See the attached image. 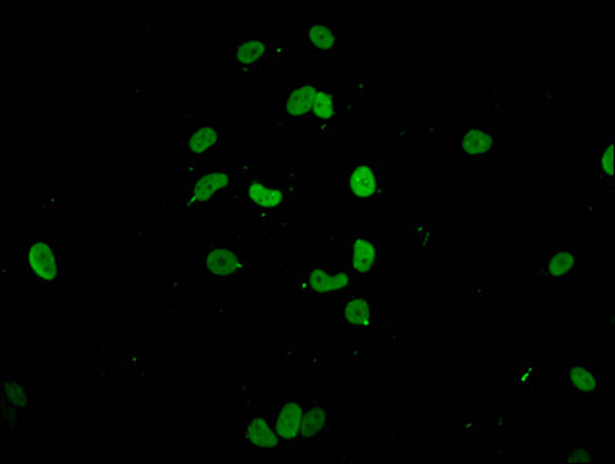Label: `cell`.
Instances as JSON below:
<instances>
[{"label":"cell","mask_w":615,"mask_h":464,"mask_svg":"<svg viewBox=\"0 0 615 464\" xmlns=\"http://www.w3.org/2000/svg\"><path fill=\"white\" fill-rule=\"evenodd\" d=\"M24 268L33 284H56L64 271V260L48 237H31L25 243Z\"/></svg>","instance_id":"obj_3"},{"label":"cell","mask_w":615,"mask_h":464,"mask_svg":"<svg viewBox=\"0 0 615 464\" xmlns=\"http://www.w3.org/2000/svg\"><path fill=\"white\" fill-rule=\"evenodd\" d=\"M231 185V174L223 168H209L198 172L187 189V203L191 208H203L225 194Z\"/></svg>","instance_id":"obj_14"},{"label":"cell","mask_w":615,"mask_h":464,"mask_svg":"<svg viewBox=\"0 0 615 464\" xmlns=\"http://www.w3.org/2000/svg\"><path fill=\"white\" fill-rule=\"evenodd\" d=\"M223 141V130L214 124H203L191 130L187 138V154L191 158H204L214 154Z\"/></svg>","instance_id":"obj_18"},{"label":"cell","mask_w":615,"mask_h":464,"mask_svg":"<svg viewBox=\"0 0 615 464\" xmlns=\"http://www.w3.org/2000/svg\"><path fill=\"white\" fill-rule=\"evenodd\" d=\"M384 259V245L379 237L354 236L348 242V268L351 279L368 280L378 273Z\"/></svg>","instance_id":"obj_7"},{"label":"cell","mask_w":615,"mask_h":464,"mask_svg":"<svg viewBox=\"0 0 615 464\" xmlns=\"http://www.w3.org/2000/svg\"><path fill=\"white\" fill-rule=\"evenodd\" d=\"M592 180L603 188L614 186V138H608L605 144L595 151L592 161Z\"/></svg>","instance_id":"obj_19"},{"label":"cell","mask_w":615,"mask_h":464,"mask_svg":"<svg viewBox=\"0 0 615 464\" xmlns=\"http://www.w3.org/2000/svg\"><path fill=\"white\" fill-rule=\"evenodd\" d=\"M566 461H569V463H592V461H595L594 451L591 447L574 444L568 449Z\"/></svg>","instance_id":"obj_21"},{"label":"cell","mask_w":615,"mask_h":464,"mask_svg":"<svg viewBox=\"0 0 615 464\" xmlns=\"http://www.w3.org/2000/svg\"><path fill=\"white\" fill-rule=\"evenodd\" d=\"M345 194L350 200H371L384 194V166L379 161L362 160L348 164Z\"/></svg>","instance_id":"obj_5"},{"label":"cell","mask_w":615,"mask_h":464,"mask_svg":"<svg viewBox=\"0 0 615 464\" xmlns=\"http://www.w3.org/2000/svg\"><path fill=\"white\" fill-rule=\"evenodd\" d=\"M305 403V398L300 396H285L277 400L276 406L272 407L271 418L285 446L299 444Z\"/></svg>","instance_id":"obj_13"},{"label":"cell","mask_w":615,"mask_h":464,"mask_svg":"<svg viewBox=\"0 0 615 464\" xmlns=\"http://www.w3.org/2000/svg\"><path fill=\"white\" fill-rule=\"evenodd\" d=\"M456 149L464 160H493L497 157V135L487 126H464L456 137Z\"/></svg>","instance_id":"obj_11"},{"label":"cell","mask_w":615,"mask_h":464,"mask_svg":"<svg viewBox=\"0 0 615 464\" xmlns=\"http://www.w3.org/2000/svg\"><path fill=\"white\" fill-rule=\"evenodd\" d=\"M605 372L594 361H574L566 367V379L572 395L599 401L606 393Z\"/></svg>","instance_id":"obj_9"},{"label":"cell","mask_w":615,"mask_h":464,"mask_svg":"<svg viewBox=\"0 0 615 464\" xmlns=\"http://www.w3.org/2000/svg\"><path fill=\"white\" fill-rule=\"evenodd\" d=\"M582 268V254L572 248H552L544 254L538 273L546 284H566Z\"/></svg>","instance_id":"obj_12"},{"label":"cell","mask_w":615,"mask_h":464,"mask_svg":"<svg viewBox=\"0 0 615 464\" xmlns=\"http://www.w3.org/2000/svg\"><path fill=\"white\" fill-rule=\"evenodd\" d=\"M248 268L245 254L234 246L212 245L203 256V271L218 284L234 282Z\"/></svg>","instance_id":"obj_6"},{"label":"cell","mask_w":615,"mask_h":464,"mask_svg":"<svg viewBox=\"0 0 615 464\" xmlns=\"http://www.w3.org/2000/svg\"><path fill=\"white\" fill-rule=\"evenodd\" d=\"M320 82L314 78L300 79L291 89L286 92L283 101V112L286 118L296 123L313 121L314 106H316L317 93L320 90Z\"/></svg>","instance_id":"obj_15"},{"label":"cell","mask_w":615,"mask_h":464,"mask_svg":"<svg viewBox=\"0 0 615 464\" xmlns=\"http://www.w3.org/2000/svg\"><path fill=\"white\" fill-rule=\"evenodd\" d=\"M237 443L249 457H280L285 443L277 434L271 415L255 412L248 415L237 429Z\"/></svg>","instance_id":"obj_1"},{"label":"cell","mask_w":615,"mask_h":464,"mask_svg":"<svg viewBox=\"0 0 615 464\" xmlns=\"http://www.w3.org/2000/svg\"><path fill=\"white\" fill-rule=\"evenodd\" d=\"M249 205L260 211H276L285 203V191L274 185L268 178H254L245 188Z\"/></svg>","instance_id":"obj_17"},{"label":"cell","mask_w":615,"mask_h":464,"mask_svg":"<svg viewBox=\"0 0 615 464\" xmlns=\"http://www.w3.org/2000/svg\"><path fill=\"white\" fill-rule=\"evenodd\" d=\"M336 432L333 410L322 400H306L299 444H319Z\"/></svg>","instance_id":"obj_10"},{"label":"cell","mask_w":615,"mask_h":464,"mask_svg":"<svg viewBox=\"0 0 615 464\" xmlns=\"http://www.w3.org/2000/svg\"><path fill=\"white\" fill-rule=\"evenodd\" d=\"M353 285L350 273L337 270L331 262H314L306 267L300 277L299 290L302 296H328L345 293Z\"/></svg>","instance_id":"obj_4"},{"label":"cell","mask_w":615,"mask_h":464,"mask_svg":"<svg viewBox=\"0 0 615 464\" xmlns=\"http://www.w3.org/2000/svg\"><path fill=\"white\" fill-rule=\"evenodd\" d=\"M336 321L348 333H368L373 330V297L367 293L344 294L336 304Z\"/></svg>","instance_id":"obj_8"},{"label":"cell","mask_w":615,"mask_h":464,"mask_svg":"<svg viewBox=\"0 0 615 464\" xmlns=\"http://www.w3.org/2000/svg\"><path fill=\"white\" fill-rule=\"evenodd\" d=\"M337 113L336 92L330 87H320L314 106L313 121H331Z\"/></svg>","instance_id":"obj_20"},{"label":"cell","mask_w":615,"mask_h":464,"mask_svg":"<svg viewBox=\"0 0 615 464\" xmlns=\"http://www.w3.org/2000/svg\"><path fill=\"white\" fill-rule=\"evenodd\" d=\"M285 56V42L265 36H246L235 41L234 64L242 73H266Z\"/></svg>","instance_id":"obj_2"},{"label":"cell","mask_w":615,"mask_h":464,"mask_svg":"<svg viewBox=\"0 0 615 464\" xmlns=\"http://www.w3.org/2000/svg\"><path fill=\"white\" fill-rule=\"evenodd\" d=\"M305 36L308 48L317 55H336L347 45V30L336 24L310 25Z\"/></svg>","instance_id":"obj_16"}]
</instances>
